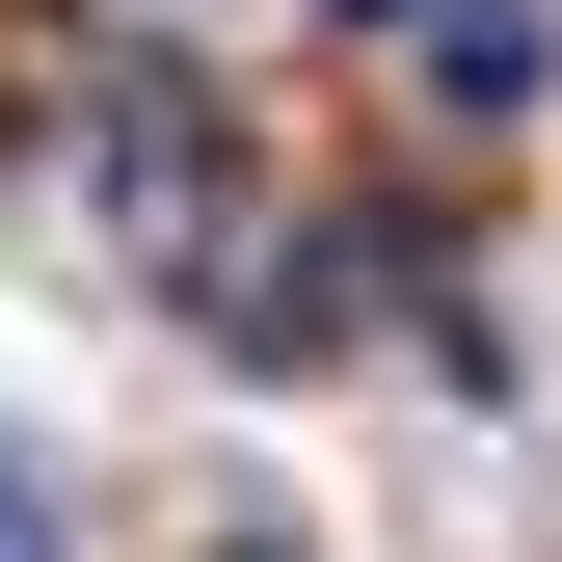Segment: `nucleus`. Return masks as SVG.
Returning a JSON list of instances; mask_svg holds the SVG:
<instances>
[{
	"label": "nucleus",
	"mask_w": 562,
	"mask_h": 562,
	"mask_svg": "<svg viewBox=\"0 0 562 562\" xmlns=\"http://www.w3.org/2000/svg\"><path fill=\"white\" fill-rule=\"evenodd\" d=\"M348 295H375V241H295V268H268V295H241V348H268V375H295V348H348Z\"/></svg>",
	"instance_id": "2"
},
{
	"label": "nucleus",
	"mask_w": 562,
	"mask_h": 562,
	"mask_svg": "<svg viewBox=\"0 0 562 562\" xmlns=\"http://www.w3.org/2000/svg\"><path fill=\"white\" fill-rule=\"evenodd\" d=\"M0 562H54V509H27V482H0Z\"/></svg>",
	"instance_id": "3"
},
{
	"label": "nucleus",
	"mask_w": 562,
	"mask_h": 562,
	"mask_svg": "<svg viewBox=\"0 0 562 562\" xmlns=\"http://www.w3.org/2000/svg\"><path fill=\"white\" fill-rule=\"evenodd\" d=\"M536 81H562L536 0H429V108H536Z\"/></svg>",
	"instance_id": "1"
},
{
	"label": "nucleus",
	"mask_w": 562,
	"mask_h": 562,
	"mask_svg": "<svg viewBox=\"0 0 562 562\" xmlns=\"http://www.w3.org/2000/svg\"><path fill=\"white\" fill-rule=\"evenodd\" d=\"M348 27H429V0H348Z\"/></svg>",
	"instance_id": "4"
}]
</instances>
